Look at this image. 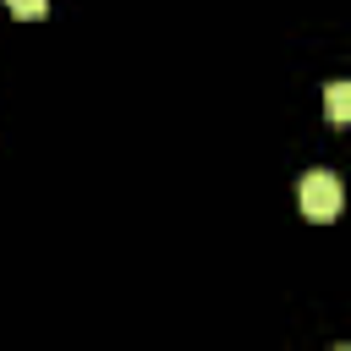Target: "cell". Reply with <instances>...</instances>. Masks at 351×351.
Instances as JSON below:
<instances>
[{
	"mask_svg": "<svg viewBox=\"0 0 351 351\" xmlns=\"http://www.w3.org/2000/svg\"><path fill=\"white\" fill-rule=\"evenodd\" d=\"M296 203H302V214H307L313 225H329V219L340 214L346 192H340V181H335L329 170H307L302 186H296Z\"/></svg>",
	"mask_w": 351,
	"mask_h": 351,
	"instance_id": "6da1fadb",
	"label": "cell"
},
{
	"mask_svg": "<svg viewBox=\"0 0 351 351\" xmlns=\"http://www.w3.org/2000/svg\"><path fill=\"white\" fill-rule=\"evenodd\" d=\"M324 115L335 126H351V82H329L324 88Z\"/></svg>",
	"mask_w": 351,
	"mask_h": 351,
	"instance_id": "7a4b0ae2",
	"label": "cell"
},
{
	"mask_svg": "<svg viewBox=\"0 0 351 351\" xmlns=\"http://www.w3.org/2000/svg\"><path fill=\"white\" fill-rule=\"evenodd\" d=\"M5 11H11V16H22V22H33V16H44V11H49V0H5Z\"/></svg>",
	"mask_w": 351,
	"mask_h": 351,
	"instance_id": "3957f363",
	"label": "cell"
}]
</instances>
